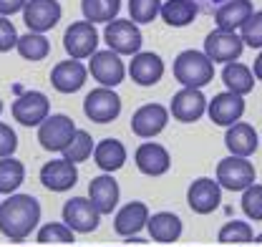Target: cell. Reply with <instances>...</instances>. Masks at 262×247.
<instances>
[{
	"instance_id": "obj_1",
	"label": "cell",
	"mask_w": 262,
	"mask_h": 247,
	"mask_svg": "<svg viewBox=\"0 0 262 247\" xmlns=\"http://www.w3.org/2000/svg\"><path fill=\"white\" fill-rule=\"evenodd\" d=\"M38 222H40V204L31 194H10L0 204V232L13 242L26 240L38 227Z\"/></svg>"
},
{
	"instance_id": "obj_2",
	"label": "cell",
	"mask_w": 262,
	"mask_h": 247,
	"mask_svg": "<svg viewBox=\"0 0 262 247\" xmlns=\"http://www.w3.org/2000/svg\"><path fill=\"white\" fill-rule=\"evenodd\" d=\"M174 78L184 89H202L212 84L214 66L202 51H182L174 61Z\"/></svg>"
},
{
	"instance_id": "obj_3",
	"label": "cell",
	"mask_w": 262,
	"mask_h": 247,
	"mask_svg": "<svg viewBox=\"0 0 262 247\" xmlns=\"http://www.w3.org/2000/svg\"><path fill=\"white\" fill-rule=\"evenodd\" d=\"M103 40H106V46H108L111 53H116V56H131V58L141 51V43H144L139 26L131 23L129 18H116V20L106 23Z\"/></svg>"
},
{
	"instance_id": "obj_4",
	"label": "cell",
	"mask_w": 262,
	"mask_h": 247,
	"mask_svg": "<svg viewBox=\"0 0 262 247\" xmlns=\"http://www.w3.org/2000/svg\"><path fill=\"white\" fill-rule=\"evenodd\" d=\"M63 48L66 53L73 58V61H83V58H91L98 48V31L96 26H91L89 20H78V23H71L63 33Z\"/></svg>"
},
{
	"instance_id": "obj_5",
	"label": "cell",
	"mask_w": 262,
	"mask_h": 247,
	"mask_svg": "<svg viewBox=\"0 0 262 247\" xmlns=\"http://www.w3.org/2000/svg\"><path fill=\"white\" fill-rule=\"evenodd\" d=\"M245 51V43L239 38V33L234 31H214L204 38V56L212 63H234Z\"/></svg>"
},
{
	"instance_id": "obj_6",
	"label": "cell",
	"mask_w": 262,
	"mask_h": 247,
	"mask_svg": "<svg viewBox=\"0 0 262 247\" xmlns=\"http://www.w3.org/2000/svg\"><path fill=\"white\" fill-rule=\"evenodd\" d=\"M83 114L94 123H111L121 114V98L114 89L98 86L83 98Z\"/></svg>"
},
{
	"instance_id": "obj_7",
	"label": "cell",
	"mask_w": 262,
	"mask_h": 247,
	"mask_svg": "<svg viewBox=\"0 0 262 247\" xmlns=\"http://www.w3.org/2000/svg\"><path fill=\"white\" fill-rule=\"evenodd\" d=\"M13 111V119L20 123V126H40L51 116V104H48V96L40 91H23L10 106Z\"/></svg>"
},
{
	"instance_id": "obj_8",
	"label": "cell",
	"mask_w": 262,
	"mask_h": 247,
	"mask_svg": "<svg viewBox=\"0 0 262 247\" xmlns=\"http://www.w3.org/2000/svg\"><path fill=\"white\" fill-rule=\"evenodd\" d=\"M76 134V123L66 114H51L46 121L38 126V144L46 152H63Z\"/></svg>"
},
{
	"instance_id": "obj_9",
	"label": "cell",
	"mask_w": 262,
	"mask_h": 247,
	"mask_svg": "<svg viewBox=\"0 0 262 247\" xmlns=\"http://www.w3.org/2000/svg\"><path fill=\"white\" fill-rule=\"evenodd\" d=\"M217 184L229 192H245L255 184V167L242 156H227L217 164Z\"/></svg>"
},
{
	"instance_id": "obj_10",
	"label": "cell",
	"mask_w": 262,
	"mask_h": 247,
	"mask_svg": "<svg viewBox=\"0 0 262 247\" xmlns=\"http://www.w3.org/2000/svg\"><path fill=\"white\" fill-rule=\"evenodd\" d=\"M20 13H23V20L28 26V33H40V35L53 31L63 15L58 0H28Z\"/></svg>"
},
{
	"instance_id": "obj_11",
	"label": "cell",
	"mask_w": 262,
	"mask_h": 247,
	"mask_svg": "<svg viewBox=\"0 0 262 247\" xmlns=\"http://www.w3.org/2000/svg\"><path fill=\"white\" fill-rule=\"evenodd\" d=\"M101 222V215L98 210L89 202V197H71L68 202L63 204V224L76 235H89L94 232Z\"/></svg>"
},
{
	"instance_id": "obj_12",
	"label": "cell",
	"mask_w": 262,
	"mask_h": 247,
	"mask_svg": "<svg viewBox=\"0 0 262 247\" xmlns=\"http://www.w3.org/2000/svg\"><path fill=\"white\" fill-rule=\"evenodd\" d=\"M86 68L103 89H114V86H119L126 78V66L121 61V56L111 53L108 48L106 51H96Z\"/></svg>"
},
{
	"instance_id": "obj_13",
	"label": "cell",
	"mask_w": 262,
	"mask_h": 247,
	"mask_svg": "<svg viewBox=\"0 0 262 247\" xmlns=\"http://www.w3.org/2000/svg\"><path fill=\"white\" fill-rule=\"evenodd\" d=\"M166 121H169V109L166 106H162V104H144L131 116V131L136 136H141V139H151V136L162 134Z\"/></svg>"
},
{
	"instance_id": "obj_14",
	"label": "cell",
	"mask_w": 262,
	"mask_h": 247,
	"mask_svg": "<svg viewBox=\"0 0 262 247\" xmlns=\"http://www.w3.org/2000/svg\"><path fill=\"white\" fill-rule=\"evenodd\" d=\"M126 73L131 76V81L136 86H154L159 84L164 76V61L159 53H151V51H139L134 58H131Z\"/></svg>"
},
{
	"instance_id": "obj_15",
	"label": "cell",
	"mask_w": 262,
	"mask_h": 247,
	"mask_svg": "<svg viewBox=\"0 0 262 247\" xmlns=\"http://www.w3.org/2000/svg\"><path fill=\"white\" fill-rule=\"evenodd\" d=\"M86 78H89V68L81 61H73V58H66V61L56 63L53 71H51V86L58 93L81 91Z\"/></svg>"
},
{
	"instance_id": "obj_16",
	"label": "cell",
	"mask_w": 262,
	"mask_h": 247,
	"mask_svg": "<svg viewBox=\"0 0 262 247\" xmlns=\"http://www.w3.org/2000/svg\"><path fill=\"white\" fill-rule=\"evenodd\" d=\"M169 111H171V116H174L177 121L192 123L204 116V111H207V98H204L202 89H182V91L174 93Z\"/></svg>"
},
{
	"instance_id": "obj_17",
	"label": "cell",
	"mask_w": 262,
	"mask_h": 247,
	"mask_svg": "<svg viewBox=\"0 0 262 247\" xmlns=\"http://www.w3.org/2000/svg\"><path fill=\"white\" fill-rule=\"evenodd\" d=\"M207 114L217 126H232L242 119L245 114V98L237 93H217L212 104H207Z\"/></svg>"
},
{
	"instance_id": "obj_18",
	"label": "cell",
	"mask_w": 262,
	"mask_h": 247,
	"mask_svg": "<svg viewBox=\"0 0 262 247\" xmlns=\"http://www.w3.org/2000/svg\"><path fill=\"white\" fill-rule=\"evenodd\" d=\"M187 202L196 215H209L222 202V187L212 179H207V177H202V179L192 182L189 192H187Z\"/></svg>"
},
{
	"instance_id": "obj_19",
	"label": "cell",
	"mask_w": 262,
	"mask_h": 247,
	"mask_svg": "<svg viewBox=\"0 0 262 247\" xmlns=\"http://www.w3.org/2000/svg\"><path fill=\"white\" fill-rule=\"evenodd\" d=\"M78 182V167L66 161V159H53L43 164L40 169V184L51 192H66Z\"/></svg>"
},
{
	"instance_id": "obj_20",
	"label": "cell",
	"mask_w": 262,
	"mask_h": 247,
	"mask_svg": "<svg viewBox=\"0 0 262 247\" xmlns=\"http://www.w3.org/2000/svg\"><path fill=\"white\" fill-rule=\"evenodd\" d=\"M119 182L111 174H101L89 182V202L98 210V215H111L119 204Z\"/></svg>"
},
{
	"instance_id": "obj_21",
	"label": "cell",
	"mask_w": 262,
	"mask_h": 247,
	"mask_svg": "<svg viewBox=\"0 0 262 247\" xmlns=\"http://www.w3.org/2000/svg\"><path fill=\"white\" fill-rule=\"evenodd\" d=\"M134 161H136L139 172L146 174V177H159V174H164V172L169 169V164H171L169 152L164 149L162 144H154V141L141 144V147L136 149V154H134Z\"/></svg>"
},
{
	"instance_id": "obj_22",
	"label": "cell",
	"mask_w": 262,
	"mask_h": 247,
	"mask_svg": "<svg viewBox=\"0 0 262 247\" xmlns=\"http://www.w3.org/2000/svg\"><path fill=\"white\" fill-rule=\"evenodd\" d=\"M225 144H227V149L232 152V156L247 159V156H252L257 152V131L252 129V123L237 121L227 129Z\"/></svg>"
},
{
	"instance_id": "obj_23",
	"label": "cell",
	"mask_w": 262,
	"mask_h": 247,
	"mask_svg": "<svg viewBox=\"0 0 262 247\" xmlns=\"http://www.w3.org/2000/svg\"><path fill=\"white\" fill-rule=\"evenodd\" d=\"M146 219H149L146 204L144 202H129V204H124L116 212V217H114V230L121 237H134L141 227H146Z\"/></svg>"
},
{
	"instance_id": "obj_24",
	"label": "cell",
	"mask_w": 262,
	"mask_h": 247,
	"mask_svg": "<svg viewBox=\"0 0 262 247\" xmlns=\"http://www.w3.org/2000/svg\"><path fill=\"white\" fill-rule=\"evenodd\" d=\"M252 13H255V10H252V3H250V0H229V3H225V5L217 8L214 23H217L220 31H234L237 33V28H242L245 20H247Z\"/></svg>"
},
{
	"instance_id": "obj_25",
	"label": "cell",
	"mask_w": 262,
	"mask_h": 247,
	"mask_svg": "<svg viewBox=\"0 0 262 247\" xmlns=\"http://www.w3.org/2000/svg\"><path fill=\"white\" fill-rule=\"evenodd\" d=\"M94 161L101 172L114 174L126 164V149L119 139H103L94 147Z\"/></svg>"
},
{
	"instance_id": "obj_26",
	"label": "cell",
	"mask_w": 262,
	"mask_h": 247,
	"mask_svg": "<svg viewBox=\"0 0 262 247\" xmlns=\"http://www.w3.org/2000/svg\"><path fill=\"white\" fill-rule=\"evenodd\" d=\"M146 230H149V237L157 240V242H177L179 235H182V219L171 212H157L146 219Z\"/></svg>"
},
{
	"instance_id": "obj_27",
	"label": "cell",
	"mask_w": 262,
	"mask_h": 247,
	"mask_svg": "<svg viewBox=\"0 0 262 247\" xmlns=\"http://www.w3.org/2000/svg\"><path fill=\"white\" fill-rule=\"evenodd\" d=\"M222 81L227 86L229 93H237V96H247L255 89V76H252V68L245 66V63H227L225 71H222Z\"/></svg>"
},
{
	"instance_id": "obj_28",
	"label": "cell",
	"mask_w": 262,
	"mask_h": 247,
	"mask_svg": "<svg viewBox=\"0 0 262 247\" xmlns=\"http://www.w3.org/2000/svg\"><path fill=\"white\" fill-rule=\"evenodd\" d=\"M162 20L171 28H184L196 18V3L194 0H166L159 10Z\"/></svg>"
},
{
	"instance_id": "obj_29",
	"label": "cell",
	"mask_w": 262,
	"mask_h": 247,
	"mask_svg": "<svg viewBox=\"0 0 262 247\" xmlns=\"http://www.w3.org/2000/svg\"><path fill=\"white\" fill-rule=\"evenodd\" d=\"M119 10H121V0H81L83 20H89L91 26L116 20Z\"/></svg>"
},
{
	"instance_id": "obj_30",
	"label": "cell",
	"mask_w": 262,
	"mask_h": 247,
	"mask_svg": "<svg viewBox=\"0 0 262 247\" xmlns=\"http://www.w3.org/2000/svg\"><path fill=\"white\" fill-rule=\"evenodd\" d=\"M26 179V167L23 161L13 159V156H5L0 159V194H15V189L23 184Z\"/></svg>"
},
{
	"instance_id": "obj_31",
	"label": "cell",
	"mask_w": 262,
	"mask_h": 247,
	"mask_svg": "<svg viewBox=\"0 0 262 247\" xmlns=\"http://www.w3.org/2000/svg\"><path fill=\"white\" fill-rule=\"evenodd\" d=\"M15 51H18L20 58H26V61H43V58L51 53V43H48V38L40 35V33H26V35H18Z\"/></svg>"
},
{
	"instance_id": "obj_32",
	"label": "cell",
	"mask_w": 262,
	"mask_h": 247,
	"mask_svg": "<svg viewBox=\"0 0 262 247\" xmlns=\"http://www.w3.org/2000/svg\"><path fill=\"white\" fill-rule=\"evenodd\" d=\"M94 147L96 144H94L91 134L83 131V129H76V134L71 136L68 147L63 149V159L71 161V164H81V161H86L89 156L94 154Z\"/></svg>"
},
{
	"instance_id": "obj_33",
	"label": "cell",
	"mask_w": 262,
	"mask_h": 247,
	"mask_svg": "<svg viewBox=\"0 0 262 247\" xmlns=\"http://www.w3.org/2000/svg\"><path fill=\"white\" fill-rule=\"evenodd\" d=\"M162 10V0H129V20L136 26L151 23Z\"/></svg>"
},
{
	"instance_id": "obj_34",
	"label": "cell",
	"mask_w": 262,
	"mask_h": 247,
	"mask_svg": "<svg viewBox=\"0 0 262 247\" xmlns=\"http://www.w3.org/2000/svg\"><path fill=\"white\" fill-rule=\"evenodd\" d=\"M239 38L245 46H252V48H262V10H255L245 26L239 28Z\"/></svg>"
},
{
	"instance_id": "obj_35",
	"label": "cell",
	"mask_w": 262,
	"mask_h": 247,
	"mask_svg": "<svg viewBox=\"0 0 262 247\" xmlns=\"http://www.w3.org/2000/svg\"><path fill=\"white\" fill-rule=\"evenodd\" d=\"M73 232L66 227L63 222H48V224H43L40 230H38V242H63V245H68V242H73Z\"/></svg>"
},
{
	"instance_id": "obj_36",
	"label": "cell",
	"mask_w": 262,
	"mask_h": 247,
	"mask_svg": "<svg viewBox=\"0 0 262 247\" xmlns=\"http://www.w3.org/2000/svg\"><path fill=\"white\" fill-rule=\"evenodd\" d=\"M242 210L250 219L262 222V184H252L242 194Z\"/></svg>"
},
{
	"instance_id": "obj_37",
	"label": "cell",
	"mask_w": 262,
	"mask_h": 247,
	"mask_svg": "<svg viewBox=\"0 0 262 247\" xmlns=\"http://www.w3.org/2000/svg\"><path fill=\"white\" fill-rule=\"evenodd\" d=\"M255 240L252 227H247L245 222H227L220 230V242H250Z\"/></svg>"
},
{
	"instance_id": "obj_38",
	"label": "cell",
	"mask_w": 262,
	"mask_h": 247,
	"mask_svg": "<svg viewBox=\"0 0 262 247\" xmlns=\"http://www.w3.org/2000/svg\"><path fill=\"white\" fill-rule=\"evenodd\" d=\"M18 149V134L13 131L10 123H3L0 121V159L5 156H13Z\"/></svg>"
},
{
	"instance_id": "obj_39",
	"label": "cell",
	"mask_w": 262,
	"mask_h": 247,
	"mask_svg": "<svg viewBox=\"0 0 262 247\" xmlns=\"http://www.w3.org/2000/svg\"><path fill=\"white\" fill-rule=\"evenodd\" d=\"M18 43V31L13 26L10 18H0V53H8L13 51Z\"/></svg>"
},
{
	"instance_id": "obj_40",
	"label": "cell",
	"mask_w": 262,
	"mask_h": 247,
	"mask_svg": "<svg viewBox=\"0 0 262 247\" xmlns=\"http://www.w3.org/2000/svg\"><path fill=\"white\" fill-rule=\"evenodd\" d=\"M28 0H0V18H10L26 8Z\"/></svg>"
},
{
	"instance_id": "obj_41",
	"label": "cell",
	"mask_w": 262,
	"mask_h": 247,
	"mask_svg": "<svg viewBox=\"0 0 262 247\" xmlns=\"http://www.w3.org/2000/svg\"><path fill=\"white\" fill-rule=\"evenodd\" d=\"M252 76L262 81V53L257 56V58H255V66H252Z\"/></svg>"
},
{
	"instance_id": "obj_42",
	"label": "cell",
	"mask_w": 262,
	"mask_h": 247,
	"mask_svg": "<svg viewBox=\"0 0 262 247\" xmlns=\"http://www.w3.org/2000/svg\"><path fill=\"white\" fill-rule=\"evenodd\" d=\"M0 114H3V101H0Z\"/></svg>"
},
{
	"instance_id": "obj_43",
	"label": "cell",
	"mask_w": 262,
	"mask_h": 247,
	"mask_svg": "<svg viewBox=\"0 0 262 247\" xmlns=\"http://www.w3.org/2000/svg\"><path fill=\"white\" fill-rule=\"evenodd\" d=\"M257 240H260V242H262V235H260V237H257Z\"/></svg>"
}]
</instances>
